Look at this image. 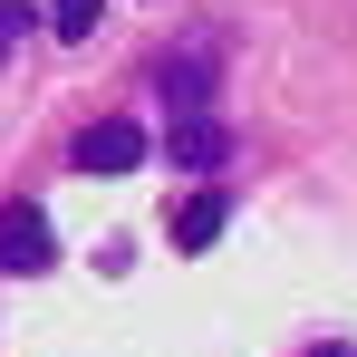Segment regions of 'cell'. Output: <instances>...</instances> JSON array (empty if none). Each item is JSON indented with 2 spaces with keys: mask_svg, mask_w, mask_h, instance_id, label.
Returning <instances> with one entry per match:
<instances>
[{
  "mask_svg": "<svg viewBox=\"0 0 357 357\" xmlns=\"http://www.w3.org/2000/svg\"><path fill=\"white\" fill-rule=\"evenodd\" d=\"M59 261V232L39 203H0V271H49Z\"/></svg>",
  "mask_w": 357,
  "mask_h": 357,
  "instance_id": "obj_1",
  "label": "cell"
},
{
  "mask_svg": "<svg viewBox=\"0 0 357 357\" xmlns=\"http://www.w3.org/2000/svg\"><path fill=\"white\" fill-rule=\"evenodd\" d=\"M68 155H77V174H135V165H145V135L107 116V126H87V135H77Z\"/></svg>",
  "mask_w": 357,
  "mask_h": 357,
  "instance_id": "obj_2",
  "label": "cell"
},
{
  "mask_svg": "<svg viewBox=\"0 0 357 357\" xmlns=\"http://www.w3.org/2000/svg\"><path fill=\"white\" fill-rule=\"evenodd\" d=\"M222 213H232L222 193H183L174 222H165V241H174V251H213V241H222Z\"/></svg>",
  "mask_w": 357,
  "mask_h": 357,
  "instance_id": "obj_3",
  "label": "cell"
},
{
  "mask_svg": "<svg viewBox=\"0 0 357 357\" xmlns=\"http://www.w3.org/2000/svg\"><path fill=\"white\" fill-rule=\"evenodd\" d=\"M222 155H232V135H222V126H213V116H193V126H174V165H193V174H213Z\"/></svg>",
  "mask_w": 357,
  "mask_h": 357,
  "instance_id": "obj_4",
  "label": "cell"
},
{
  "mask_svg": "<svg viewBox=\"0 0 357 357\" xmlns=\"http://www.w3.org/2000/svg\"><path fill=\"white\" fill-rule=\"evenodd\" d=\"M49 29H59V39H87V29H97V0H49Z\"/></svg>",
  "mask_w": 357,
  "mask_h": 357,
  "instance_id": "obj_5",
  "label": "cell"
},
{
  "mask_svg": "<svg viewBox=\"0 0 357 357\" xmlns=\"http://www.w3.org/2000/svg\"><path fill=\"white\" fill-rule=\"evenodd\" d=\"M20 39H29V0H0V59H10Z\"/></svg>",
  "mask_w": 357,
  "mask_h": 357,
  "instance_id": "obj_6",
  "label": "cell"
},
{
  "mask_svg": "<svg viewBox=\"0 0 357 357\" xmlns=\"http://www.w3.org/2000/svg\"><path fill=\"white\" fill-rule=\"evenodd\" d=\"M319 357H357V348H319Z\"/></svg>",
  "mask_w": 357,
  "mask_h": 357,
  "instance_id": "obj_7",
  "label": "cell"
}]
</instances>
